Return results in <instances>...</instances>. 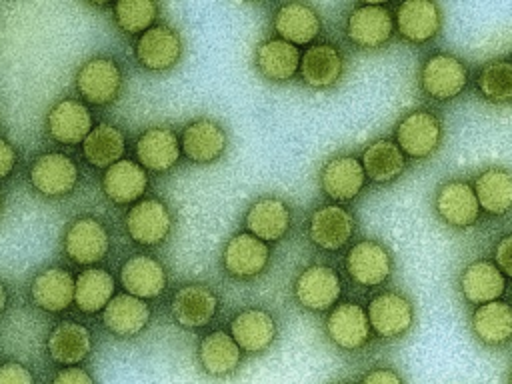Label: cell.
<instances>
[{
	"label": "cell",
	"instance_id": "obj_25",
	"mask_svg": "<svg viewBox=\"0 0 512 384\" xmlns=\"http://www.w3.org/2000/svg\"><path fill=\"white\" fill-rule=\"evenodd\" d=\"M120 284L126 294L148 302L162 296L168 284V274L164 264L154 256L134 254L120 268Z\"/></svg>",
	"mask_w": 512,
	"mask_h": 384
},
{
	"label": "cell",
	"instance_id": "obj_26",
	"mask_svg": "<svg viewBox=\"0 0 512 384\" xmlns=\"http://www.w3.org/2000/svg\"><path fill=\"white\" fill-rule=\"evenodd\" d=\"M298 74L302 82L314 90L332 88L344 74V56L330 42L312 44L300 56Z\"/></svg>",
	"mask_w": 512,
	"mask_h": 384
},
{
	"label": "cell",
	"instance_id": "obj_36",
	"mask_svg": "<svg viewBox=\"0 0 512 384\" xmlns=\"http://www.w3.org/2000/svg\"><path fill=\"white\" fill-rule=\"evenodd\" d=\"M360 162L366 178H370L374 184L394 182L406 170V156L390 138H378L370 142L364 148Z\"/></svg>",
	"mask_w": 512,
	"mask_h": 384
},
{
	"label": "cell",
	"instance_id": "obj_15",
	"mask_svg": "<svg viewBox=\"0 0 512 384\" xmlns=\"http://www.w3.org/2000/svg\"><path fill=\"white\" fill-rule=\"evenodd\" d=\"M230 336L242 354L258 356L268 352L278 336L276 318L264 308H244L230 320Z\"/></svg>",
	"mask_w": 512,
	"mask_h": 384
},
{
	"label": "cell",
	"instance_id": "obj_1",
	"mask_svg": "<svg viewBox=\"0 0 512 384\" xmlns=\"http://www.w3.org/2000/svg\"><path fill=\"white\" fill-rule=\"evenodd\" d=\"M444 124L432 110L416 108L400 118L394 130V142L406 160H426L442 144Z\"/></svg>",
	"mask_w": 512,
	"mask_h": 384
},
{
	"label": "cell",
	"instance_id": "obj_24",
	"mask_svg": "<svg viewBox=\"0 0 512 384\" xmlns=\"http://www.w3.org/2000/svg\"><path fill=\"white\" fill-rule=\"evenodd\" d=\"M290 224V206L278 196H262L254 200L244 214L246 232L266 244L282 240L288 234Z\"/></svg>",
	"mask_w": 512,
	"mask_h": 384
},
{
	"label": "cell",
	"instance_id": "obj_39",
	"mask_svg": "<svg viewBox=\"0 0 512 384\" xmlns=\"http://www.w3.org/2000/svg\"><path fill=\"white\" fill-rule=\"evenodd\" d=\"M476 88L488 102H512V62L506 58L486 62L476 74Z\"/></svg>",
	"mask_w": 512,
	"mask_h": 384
},
{
	"label": "cell",
	"instance_id": "obj_37",
	"mask_svg": "<svg viewBox=\"0 0 512 384\" xmlns=\"http://www.w3.org/2000/svg\"><path fill=\"white\" fill-rule=\"evenodd\" d=\"M116 280L106 268L90 266L74 278V304L82 314H96L114 298Z\"/></svg>",
	"mask_w": 512,
	"mask_h": 384
},
{
	"label": "cell",
	"instance_id": "obj_41",
	"mask_svg": "<svg viewBox=\"0 0 512 384\" xmlns=\"http://www.w3.org/2000/svg\"><path fill=\"white\" fill-rule=\"evenodd\" d=\"M0 384H36V380L28 366L10 360L0 364Z\"/></svg>",
	"mask_w": 512,
	"mask_h": 384
},
{
	"label": "cell",
	"instance_id": "obj_27",
	"mask_svg": "<svg viewBox=\"0 0 512 384\" xmlns=\"http://www.w3.org/2000/svg\"><path fill=\"white\" fill-rule=\"evenodd\" d=\"M150 320V304L126 292L114 294V298L102 310V324L116 338H134L142 334Z\"/></svg>",
	"mask_w": 512,
	"mask_h": 384
},
{
	"label": "cell",
	"instance_id": "obj_31",
	"mask_svg": "<svg viewBox=\"0 0 512 384\" xmlns=\"http://www.w3.org/2000/svg\"><path fill=\"white\" fill-rule=\"evenodd\" d=\"M458 286L466 302L480 306L504 296L506 278L492 260L478 258L462 270Z\"/></svg>",
	"mask_w": 512,
	"mask_h": 384
},
{
	"label": "cell",
	"instance_id": "obj_49",
	"mask_svg": "<svg viewBox=\"0 0 512 384\" xmlns=\"http://www.w3.org/2000/svg\"><path fill=\"white\" fill-rule=\"evenodd\" d=\"M508 384H512V370H510V376H508Z\"/></svg>",
	"mask_w": 512,
	"mask_h": 384
},
{
	"label": "cell",
	"instance_id": "obj_4",
	"mask_svg": "<svg viewBox=\"0 0 512 384\" xmlns=\"http://www.w3.org/2000/svg\"><path fill=\"white\" fill-rule=\"evenodd\" d=\"M394 12L386 4H356L346 16V36L362 50H378L394 36Z\"/></svg>",
	"mask_w": 512,
	"mask_h": 384
},
{
	"label": "cell",
	"instance_id": "obj_38",
	"mask_svg": "<svg viewBox=\"0 0 512 384\" xmlns=\"http://www.w3.org/2000/svg\"><path fill=\"white\" fill-rule=\"evenodd\" d=\"M126 134L110 122H98L82 142V156L94 168H108L124 158Z\"/></svg>",
	"mask_w": 512,
	"mask_h": 384
},
{
	"label": "cell",
	"instance_id": "obj_5",
	"mask_svg": "<svg viewBox=\"0 0 512 384\" xmlns=\"http://www.w3.org/2000/svg\"><path fill=\"white\" fill-rule=\"evenodd\" d=\"M28 180L38 194L46 198H64L76 190L80 170L68 154L52 150L34 158L28 168Z\"/></svg>",
	"mask_w": 512,
	"mask_h": 384
},
{
	"label": "cell",
	"instance_id": "obj_28",
	"mask_svg": "<svg viewBox=\"0 0 512 384\" xmlns=\"http://www.w3.org/2000/svg\"><path fill=\"white\" fill-rule=\"evenodd\" d=\"M30 300L36 308L60 314L74 304V276L60 266H50L38 272L30 284Z\"/></svg>",
	"mask_w": 512,
	"mask_h": 384
},
{
	"label": "cell",
	"instance_id": "obj_7",
	"mask_svg": "<svg viewBox=\"0 0 512 384\" xmlns=\"http://www.w3.org/2000/svg\"><path fill=\"white\" fill-rule=\"evenodd\" d=\"M62 248L70 262L90 268L106 258L110 250V234L98 218L80 216L66 228Z\"/></svg>",
	"mask_w": 512,
	"mask_h": 384
},
{
	"label": "cell",
	"instance_id": "obj_17",
	"mask_svg": "<svg viewBox=\"0 0 512 384\" xmlns=\"http://www.w3.org/2000/svg\"><path fill=\"white\" fill-rule=\"evenodd\" d=\"M434 210L444 224L456 230L474 226L482 212L474 188L466 180H446L440 184L434 196Z\"/></svg>",
	"mask_w": 512,
	"mask_h": 384
},
{
	"label": "cell",
	"instance_id": "obj_23",
	"mask_svg": "<svg viewBox=\"0 0 512 384\" xmlns=\"http://www.w3.org/2000/svg\"><path fill=\"white\" fill-rule=\"evenodd\" d=\"M276 38L292 46H312L322 30L320 14L314 6L304 2H288L276 8L272 16Z\"/></svg>",
	"mask_w": 512,
	"mask_h": 384
},
{
	"label": "cell",
	"instance_id": "obj_43",
	"mask_svg": "<svg viewBox=\"0 0 512 384\" xmlns=\"http://www.w3.org/2000/svg\"><path fill=\"white\" fill-rule=\"evenodd\" d=\"M494 264L498 266V270L512 278V232L504 234L496 246H494Z\"/></svg>",
	"mask_w": 512,
	"mask_h": 384
},
{
	"label": "cell",
	"instance_id": "obj_21",
	"mask_svg": "<svg viewBox=\"0 0 512 384\" xmlns=\"http://www.w3.org/2000/svg\"><path fill=\"white\" fill-rule=\"evenodd\" d=\"M270 262V248L248 232L234 234L222 250V266L228 276L250 280L260 276Z\"/></svg>",
	"mask_w": 512,
	"mask_h": 384
},
{
	"label": "cell",
	"instance_id": "obj_6",
	"mask_svg": "<svg viewBox=\"0 0 512 384\" xmlns=\"http://www.w3.org/2000/svg\"><path fill=\"white\" fill-rule=\"evenodd\" d=\"M294 300L308 312L332 310L342 296L340 274L326 264L306 266L294 280Z\"/></svg>",
	"mask_w": 512,
	"mask_h": 384
},
{
	"label": "cell",
	"instance_id": "obj_29",
	"mask_svg": "<svg viewBox=\"0 0 512 384\" xmlns=\"http://www.w3.org/2000/svg\"><path fill=\"white\" fill-rule=\"evenodd\" d=\"M148 184V172L136 160L128 158H122L116 164L108 166L102 174L104 196L120 206L136 204L138 200H142Z\"/></svg>",
	"mask_w": 512,
	"mask_h": 384
},
{
	"label": "cell",
	"instance_id": "obj_11",
	"mask_svg": "<svg viewBox=\"0 0 512 384\" xmlns=\"http://www.w3.org/2000/svg\"><path fill=\"white\" fill-rule=\"evenodd\" d=\"M184 52L182 36L170 24H154L138 36L134 56L148 72H166L174 68Z\"/></svg>",
	"mask_w": 512,
	"mask_h": 384
},
{
	"label": "cell",
	"instance_id": "obj_18",
	"mask_svg": "<svg viewBox=\"0 0 512 384\" xmlns=\"http://www.w3.org/2000/svg\"><path fill=\"white\" fill-rule=\"evenodd\" d=\"M92 128V112L78 98H62L54 102L46 114V132L58 144H82Z\"/></svg>",
	"mask_w": 512,
	"mask_h": 384
},
{
	"label": "cell",
	"instance_id": "obj_40",
	"mask_svg": "<svg viewBox=\"0 0 512 384\" xmlns=\"http://www.w3.org/2000/svg\"><path fill=\"white\" fill-rule=\"evenodd\" d=\"M158 4L152 0H120L112 4L116 26L126 34H144L154 26L158 16Z\"/></svg>",
	"mask_w": 512,
	"mask_h": 384
},
{
	"label": "cell",
	"instance_id": "obj_20",
	"mask_svg": "<svg viewBox=\"0 0 512 384\" xmlns=\"http://www.w3.org/2000/svg\"><path fill=\"white\" fill-rule=\"evenodd\" d=\"M182 154L194 164H212L220 160L228 148V134L220 122L212 118H196L188 122L180 134Z\"/></svg>",
	"mask_w": 512,
	"mask_h": 384
},
{
	"label": "cell",
	"instance_id": "obj_33",
	"mask_svg": "<svg viewBox=\"0 0 512 384\" xmlns=\"http://www.w3.org/2000/svg\"><path fill=\"white\" fill-rule=\"evenodd\" d=\"M300 48L280 40L268 38L262 40L254 50V66L260 76L268 82H288L300 70Z\"/></svg>",
	"mask_w": 512,
	"mask_h": 384
},
{
	"label": "cell",
	"instance_id": "obj_2",
	"mask_svg": "<svg viewBox=\"0 0 512 384\" xmlns=\"http://www.w3.org/2000/svg\"><path fill=\"white\" fill-rule=\"evenodd\" d=\"M124 76L120 64L110 56L88 58L74 76L76 92L84 104L108 106L116 102L122 92Z\"/></svg>",
	"mask_w": 512,
	"mask_h": 384
},
{
	"label": "cell",
	"instance_id": "obj_32",
	"mask_svg": "<svg viewBox=\"0 0 512 384\" xmlns=\"http://www.w3.org/2000/svg\"><path fill=\"white\" fill-rule=\"evenodd\" d=\"M46 350L50 360L64 368L80 366L92 352V334L84 324L64 320L50 330Z\"/></svg>",
	"mask_w": 512,
	"mask_h": 384
},
{
	"label": "cell",
	"instance_id": "obj_22",
	"mask_svg": "<svg viewBox=\"0 0 512 384\" xmlns=\"http://www.w3.org/2000/svg\"><path fill=\"white\" fill-rule=\"evenodd\" d=\"M394 28L410 44H424L438 36L442 10L430 0H406L394 8Z\"/></svg>",
	"mask_w": 512,
	"mask_h": 384
},
{
	"label": "cell",
	"instance_id": "obj_19",
	"mask_svg": "<svg viewBox=\"0 0 512 384\" xmlns=\"http://www.w3.org/2000/svg\"><path fill=\"white\" fill-rule=\"evenodd\" d=\"M318 176L320 188L332 200V204L352 202L366 184L362 162L352 154H340L326 160Z\"/></svg>",
	"mask_w": 512,
	"mask_h": 384
},
{
	"label": "cell",
	"instance_id": "obj_9",
	"mask_svg": "<svg viewBox=\"0 0 512 384\" xmlns=\"http://www.w3.org/2000/svg\"><path fill=\"white\" fill-rule=\"evenodd\" d=\"M124 228L136 244L144 248L160 246L172 232V214L160 198H142L124 216Z\"/></svg>",
	"mask_w": 512,
	"mask_h": 384
},
{
	"label": "cell",
	"instance_id": "obj_13",
	"mask_svg": "<svg viewBox=\"0 0 512 384\" xmlns=\"http://www.w3.org/2000/svg\"><path fill=\"white\" fill-rule=\"evenodd\" d=\"M328 340L342 352H356L370 340V322L366 310L356 302L336 304L324 322Z\"/></svg>",
	"mask_w": 512,
	"mask_h": 384
},
{
	"label": "cell",
	"instance_id": "obj_45",
	"mask_svg": "<svg viewBox=\"0 0 512 384\" xmlns=\"http://www.w3.org/2000/svg\"><path fill=\"white\" fill-rule=\"evenodd\" d=\"M16 164H18V150L8 138L0 136V180H6L14 172Z\"/></svg>",
	"mask_w": 512,
	"mask_h": 384
},
{
	"label": "cell",
	"instance_id": "obj_8",
	"mask_svg": "<svg viewBox=\"0 0 512 384\" xmlns=\"http://www.w3.org/2000/svg\"><path fill=\"white\" fill-rule=\"evenodd\" d=\"M366 316L370 330L384 340L402 338L414 324V306L398 290H384L370 298Z\"/></svg>",
	"mask_w": 512,
	"mask_h": 384
},
{
	"label": "cell",
	"instance_id": "obj_35",
	"mask_svg": "<svg viewBox=\"0 0 512 384\" xmlns=\"http://www.w3.org/2000/svg\"><path fill=\"white\" fill-rule=\"evenodd\" d=\"M474 194L480 210L490 216L512 212V172L506 168H486L474 178Z\"/></svg>",
	"mask_w": 512,
	"mask_h": 384
},
{
	"label": "cell",
	"instance_id": "obj_44",
	"mask_svg": "<svg viewBox=\"0 0 512 384\" xmlns=\"http://www.w3.org/2000/svg\"><path fill=\"white\" fill-rule=\"evenodd\" d=\"M50 384H96L92 374L80 366H66L60 368Z\"/></svg>",
	"mask_w": 512,
	"mask_h": 384
},
{
	"label": "cell",
	"instance_id": "obj_10",
	"mask_svg": "<svg viewBox=\"0 0 512 384\" xmlns=\"http://www.w3.org/2000/svg\"><path fill=\"white\" fill-rule=\"evenodd\" d=\"M344 268L348 278L356 286L376 288L390 278L394 270V262L388 248L382 242L364 238L350 246L344 260Z\"/></svg>",
	"mask_w": 512,
	"mask_h": 384
},
{
	"label": "cell",
	"instance_id": "obj_46",
	"mask_svg": "<svg viewBox=\"0 0 512 384\" xmlns=\"http://www.w3.org/2000/svg\"><path fill=\"white\" fill-rule=\"evenodd\" d=\"M8 308V288L6 284L0 280V316L6 312Z\"/></svg>",
	"mask_w": 512,
	"mask_h": 384
},
{
	"label": "cell",
	"instance_id": "obj_48",
	"mask_svg": "<svg viewBox=\"0 0 512 384\" xmlns=\"http://www.w3.org/2000/svg\"><path fill=\"white\" fill-rule=\"evenodd\" d=\"M2 206H4V196H2V192H0V212H2Z\"/></svg>",
	"mask_w": 512,
	"mask_h": 384
},
{
	"label": "cell",
	"instance_id": "obj_42",
	"mask_svg": "<svg viewBox=\"0 0 512 384\" xmlns=\"http://www.w3.org/2000/svg\"><path fill=\"white\" fill-rule=\"evenodd\" d=\"M358 384H406L402 374L392 368V366H384V364H378V366H372L368 368L360 382Z\"/></svg>",
	"mask_w": 512,
	"mask_h": 384
},
{
	"label": "cell",
	"instance_id": "obj_3",
	"mask_svg": "<svg viewBox=\"0 0 512 384\" xmlns=\"http://www.w3.org/2000/svg\"><path fill=\"white\" fill-rule=\"evenodd\" d=\"M418 80L428 98L446 102L460 96L468 86V66L456 54L436 52L424 60Z\"/></svg>",
	"mask_w": 512,
	"mask_h": 384
},
{
	"label": "cell",
	"instance_id": "obj_47",
	"mask_svg": "<svg viewBox=\"0 0 512 384\" xmlns=\"http://www.w3.org/2000/svg\"><path fill=\"white\" fill-rule=\"evenodd\" d=\"M328 384H352V382H348V380H334V382H328Z\"/></svg>",
	"mask_w": 512,
	"mask_h": 384
},
{
	"label": "cell",
	"instance_id": "obj_16",
	"mask_svg": "<svg viewBox=\"0 0 512 384\" xmlns=\"http://www.w3.org/2000/svg\"><path fill=\"white\" fill-rule=\"evenodd\" d=\"M134 156L146 172H170L182 156L180 136L168 126H150L136 138Z\"/></svg>",
	"mask_w": 512,
	"mask_h": 384
},
{
	"label": "cell",
	"instance_id": "obj_30",
	"mask_svg": "<svg viewBox=\"0 0 512 384\" xmlns=\"http://www.w3.org/2000/svg\"><path fill=\"white\" fill-rule=\"evenodd\" d=\"M198 364L210 378L232 376L242 362V350L226 330H212L198 342Z\"/></svg>",
	"mask_w": 512,
	"mask_h": 384
},
{
	"label": "cell",
	"instance_id": "obj_12",
	"mask_svg": "<svg viewBox=\"0 0 512 384\" xmlns=\"http://www.w3.org/2000/svg\"><path fill=\"white\" fill-rule=\"evenodd\" d=\"M220 300L216 292L200 282L180 286L170 298V314L174 322L186 330L208 326L218 314Z\"/></svg>",
	"mask_w": 512,
	"mask_h": 384
},
{
	"label": "cell",
	"instance_id": "obj_14",
	"mask_svg": "<svg viewBox=\"0 0 512 384\" xmlns=\"http://www.w3.org/2000/svg\"><path fill=\"white\" fill-rule=\"evenodd\" d=\"M356 220L342 204H322L308 220V236L324 252L342 250L354 236Z\"/></svg>",
	"mask_w": 512,
	"mask_h": 384
},
{
	"label": "cell",
	"instance_id": "obj_34",
	"mask_svg": "<svg viewBox=\"0 0 512 384\" xmlns=\"http://www.w3.org/2000/svg\"><path fill=\"white\" fill-rule=\"evenodd\" d=\"M470 330L484 346L498 348L512 340V304L494 300L474 308Z\"/></svg>",
	"mask_w": 512,
	"mask_h": 384
}]
</instances>
